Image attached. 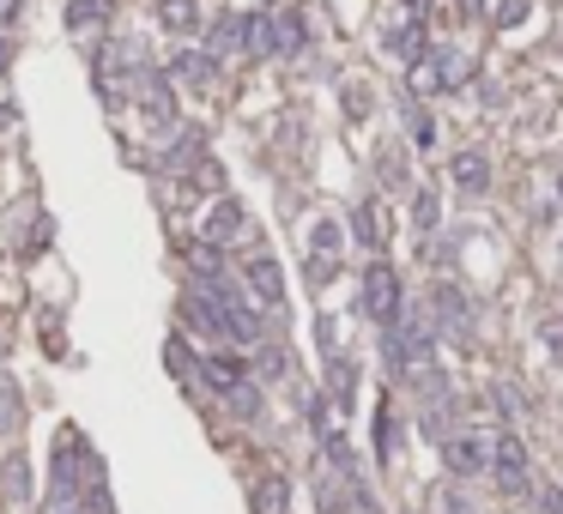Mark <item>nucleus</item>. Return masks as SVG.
Here are the masks:
<instances>
[{"mask_svg":"<svg viewBox=\"0 0 563 514\" xmlns=\"http://www.w3.org/2000/svg\"><path fill=\"white\" fill-rule=\"evenodd\" d=\"M243 375H249V357H236V351H207V357H200V382H207L212 394L236 387Z\"/></svg>","mask_w":563,"mask_h":514,"instance_id":"3","label":"nucleus"},{"mask_svg":"<svg viewBox=\"0 0 563 514\" xmlns=\"http://www.w3.org/2000/svg\"><path fill=\"white\" fill-rule=\"evenodd\" d=\"M558 194H563V182H558Z\"/></svg>","mask_w":563,"mask_h":514,"instance_id":"27","label":"nucleus"},{"mask_svg":"<svg viewBox=\"0 0 563 514\" xmlns=\"http://www.w3.org/2000/svg\"><path fill=\"white\" fill-rule=\"evenodd\" d=\"M407 133L419 145H431L436 140V121H431V109H419V104H407Z\"/></svg>","mask_w":563,"mask_h":514,"instance_id":"18","label":"nucleus"},{"mask_svg":"<svg viewBox=\"0 0 563 514\" xmlns=\"http://www.w3.org/2000/svg\"><path fill=\"white\" fill-rule=\"evenodd\" d=\"M249 285H255V303H267V309L285 303V273H279L267 254H255V261H249Z\"/></svg>","mask_w":563,"mask_h":514,"instance_id":"4","label":"nucleus"},{"mask_svg":"<svg viewBox=\"0 0 563 514\" xmlns=\"http://www.w3.org/2000/svg\"><path fill=\"white\" fill-rule=\"evenodd\" d=\"M157 19H164V31H200V7L195 0H157Z\"/></svg>","mask_w":563,"mask_h":514,"instance_id":"10","label":"nucleus"},{"mask_svg":"<svg viewBox=\"0 0 563 514\" xmlns=\"http://www.w3.org/2000/svg\"><path fill=\"white\" fill-rule=\"evenodd\" d=\"M376 454H382V461L394 454V411L388 406H376Z\"/></svg>","mask_w":563,"mask_h":514,"instance_id":"19","label":"nucleus"},{"mask_svg":"<svg viewBox=\"0 0 563 514\" xmlns=\"http://www.w3.org/2000/svg\"><path fill=\"white\" fill-rule=\"evenodd\" d=\"M436 315L448 321V333H467V303H460V290H455V285L436 290Z\"/></svg>","mask_w":563,"mask_h":514,"instance_id":"11","label":"nucleus"},{"mask_svg":"<svg viewBox=\"0 0 563 514\" xmlns=\"http://www.w3.org/2000/svg\"><path fill=\"white\" fill-rule=\"evenodd\" d=\"M443 461H448V473H455V478H472V473H485V466H491V442H485V435H472V430H460V435H448V442H443Z\"/></svg>","mask_w":563,"mask_h":514,"instance_id":"2","label":"nucleus"},{"mask_svg":"<svg viewBox=\"0 0 563 514\" xmlns=\"http://www.w3.org/2000/svg\"><path fill=\"white\" fill-rule=\"evenodd\" d=\"M171 73L183 85H212V80H219V55H212V49H183L171 61Z\"/></svg>","mask_w":563,"mask_h":514,"instance_id":"5","label":"nucleus"},{"mask_svg":"<svg viewBox=\"0 0 563 514\" xmlns=\"http://www.w3.org/2000/svg\"><path fill=\"white\" fill-rule=\"evenodd\" d=\"M539 509H546V514H563V485H558V490H539Z\"/></svg>","mask_w":563,"mask_h":514,"instance_id":"24","label":"nucleus"},{"mask_svg":"<svg viewBox=\"0 0 563 514\" xmlns=\"http://www.w3.org/2000/svg\"><path fill=\"white\" fill-rule=\"evenodd\" d=\"M224 406H231V418H261V387H255L249 382V375H243V382H236V387H224Z\"/></svg>","mask_w":563,"mask_h":514,"instance_id":"9","label":"nucleus"},{"mask_svg":"<svg viewBox=\"0 0 563 514\" xmlns=\"http://www.w3.org/2000/svg\"><path fill=\"white\" fill-rule=\"evenodd\" d=\"M303 13H273V55H297L303 49Z\"/></svg>","mask_w":563,"mask_h":514,"instance_id":"8","label":"nucleus"},{"mask_svg":"<svg viewBox=\"0 0 563 514\" xmlns=\"http://www.w3.org/2000/svg\"><path fill=\"white\" fill-rule=\"evenodd\" d=\"M436 218H443V212H436V194H431V188H419V200H412V225H419L424 237H431Z\"/></svg>","mask_w":563,"mask_h":514,"instance_id":"16","label":"nucleus"},{"mask_svg":"<svg viewBox=\"0 0 563 514\" xmlns=\"http://www.w3.org/2000/svg\"><path fill=\"white\" fill-rule=\"evenodd\" d=\"M539 339H546V351L563 363V321H546V327H539Z\"/></svg>","mask_w":563,"mask_h":514,"instance_id":"22","label":"nucleus"},{"mask_svg":"<svg viewBox=\"0 0 563 514\" xmlns=\"http://www.w3.org/2000/svg\"><path fill=\"white\" fill-rule=\"evenodd\" d=\"M448 176H455V188H467V194H485V188H491V164H485V152H460V158L448 164Z\"/></svg>","mask_w":563,"mask_h":514,"instance_id":"6","label":"nucleus"},{"mask_svg":"<svg viewBox=\"0 0 563 514\" xmlns=\"http://www.w3.org/2000/svg\"><path fill=\"white\" fill-rule=\"evenodd\" d=\"M255 370H261V375H285V357H279V345H261V351H255Z\"/></svg>","mask_w":563,"mask_h":514,"instance_id":"21","label":"nucleus"},{"mask_svg":"<svg viewBox=\"0 0 563 514\" xmlns=\"http://www.w3.org/2000/svg\"><path fill=\"white\" fill-rule=\"evenodd\" d=\"M7 61H13V49H7V43H0V73H7Z\"/></svg>","mask_w":563,"mask_h":514,"instance_id":"26","label":"nucleus"},{"mask_svg":"<svg viewBox=\"0 0 563 514\" xmlns=\"http://www.w3.org/2000/svg\"><path fill=\"white\" fill-rule=\"evenodd\" d=\"M164 363H171V375H183V382H195V351H188V339H183V333L171 339V357H164Z\"/></svg>","mask_w":563,"mask_h":514,"instance_id":"17","label":"nucleus"},{"mask_svg":"<svg viewBox=\"0 0 563 514\" xmlns=\"http://www.w3.org/2000/svg\"><path fill=\"white\" fill-rule=\"evenodd\" d=\"M231 49H243V13H224L212 25V55H231Z\"/></svg>","mask_w":563,"mask_h":514,"instance_id":"12","label":"nucleus"},{"mask_svg":"<svg viewBox=\"0 0 563 514\" xmlns=\"http://www.w3.org/2000/svg\"><path fill=\"white\" fill-rule=\"evenodd\" d=\"M364 315L376 321V327H394V321L407 315V309H400V278H394L388 261H370V273H364Z\"/></svg>","mask_w":563,"mask_h":514,"instance_id":"1","label":"nucleus"},{"mask_svg":"<svg viewBox=\"0 0 563 514\" xmlns=\"http://www.w3.org/2000/svg\"><path fill=\"white\" fill-rule=\"evenodd\" d=\"M19 19V0H0V25H13Z\"/></svg>","mask_w":563,"mask_h":514,"instance_id":"25","label":"nucleus"},{"mask_svg":"<svg viewBox=\"0 0 563 514\" xmlns=\"http://www.w3.org/2000/svg\"><path fill=\"white\" fill-rule=\"evenodd\" d=\"M243 225H249V218H243V206H236V200H219V206L207 212V242H231V237H243Z\"/></svg>","mask_w":563,"mask_h":514,"instance_id":"7","label":"nucleus"},{"mask_svg":"<svg viewBox=\"0 0 563 514\" xmlns=\"http://www.w3.org/2000/svg\"><path fill=\"white\" fill-rule=\"evenodd\" d=\"M255 514H285V478H261L255 485Z\"/></svg>","mask_w":563,"mask_h":514,"instance_id":"15","label":"nucleus"},{"mask_svg":"<svg viewBox=\"0 0 563 514\" xmlns=\"http://www.w3.org/2000/svg\"><path fill=\"white\" fill-rule=\"evenodd\" d=\"M104 19H109L104 0H73V7H67V31H92V25H104Z\"/></svg>","mask_w":563,"mask_h":514,"instance_id":"14","label":"nucleus"},{"mask_svg":"<svg viewBox=\"0 0 563 514\" xmlns=\"http://www.w3.org/2000/svg\"><path fill=\"white\" fill-rule=\"evenodd\" d=\"M521 19H527V0H503V7H497V25H503V31L521 25Z\"/></svg>","mask_w":563,"mask_h":514,"instance_id":"23","label":"nucleus"},{"mask_svg":"<svg viewBox=\"0 0 563 514\" xmlns=\"http://www.w3.org/2000/svg\"><path fill=\"white\" fill-rule=\"evenodd\" d=\"M309 242H315V254H333V249H340V225H328V218H321V225L309 230Z\"/></svg>","mask_w":563,"mask_h":514,"instance_id":"20","label":"nucleus"},{"mask_svg":"<svg viewBox=\"0 0 563 514\" xmlns=\"http://www.w3.org/2000/svg\"><path fill=\"white\" fill-rule=\"evenodd\" d=\"M352 237L364 242V249H376V242H382V218H376V200H364V206L352 212Z\"/></svg>","mask_w":563,"mask_h":514,"instance_id":"13","label":"nucleus"}]
</instances>
